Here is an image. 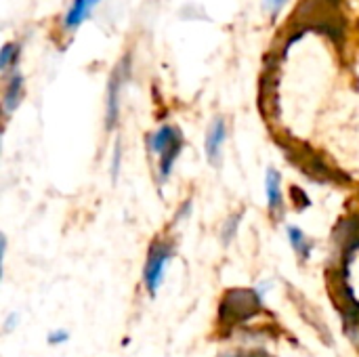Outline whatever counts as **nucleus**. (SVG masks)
Returning <instances> with one entry per match:
<instances>
[{"label": "nucleus", "mask_w": 359, "mask_h": 357, "mask_svg": "<svg viewBox=\"0 0 359 357\" xmlns=\"http://www.w3.org/2000/svg\"><path fill=\"white\" fill-rule=\"evenodd\" d=\"M263 2H265V6H271L273 11H280L286 0H263Z\"/></svg>", "instance_id": "15"}, {"label": "nucleus", "mask_w": 359, "mask_h": 357, "mask_svg": "<svg viewBox=\"0 0 359 357\" xmlns=\"http://www.w3.org/2000/svg\"><path fill=\"white\" fill-rule=\"evenodd\" d=\"M172 257V246L168 244H162V242H156L151 248H149V257H147V263H145V286L149 290V295L154 297L162 284V278H164V265L166 261H170Z\"/></svg>", "instance_id": "2"}, {"label": "nucleus", "mask_w": 359, "mask_h": 357, "mask_svg": "<svg viewBox=\"0 0 359 357\" xmlns=\"http://www.w3.org/2000/svg\"><path fill=\"white\" fill-rule=\"evenodd\" d=\"M223 143H225V122L221 118H217L206 137V154H208V160L212 166H219V162H221Z\"/></svg>", "instance_id": "3"}, {"label": "nucleus", "mask_w": 359, "mask_h": 357, "mask_svg": "<svg viewBox=\"0 0 359 357\" xmlns=\"http://www.w3.org/2000/svg\"><path fill=\"white\" fill-rule=\"evenodd\" d=\"M286 231H288L290 244H292V248L297 250V255H299L303 261H307V259H309V255H311L313 244H311V242L307 240V236H305L299 227H294V225H288V227H286Z\"/></svg>", "instance_id": "10"}, {"label": "nucleus", "mask_w": 359, "mask_h": 357, "mask_svg": "<svg viewBox=\"0 0 359 357\" xmlns=\"http://www.w3.org/2000/svg\"><path fill=\"white\" fill-rule=\"evenodd\" d=\"M181 147H183V139H181V135H179V137L160 154V177H162V179H166V177L170 175L172 164H175V160L179 158Z\"/></svg>", "instance_id": "9"}, {"label": "nucleus", "mask_w": 359, "mask_h": 357, "mask_svg": "<svg viewBox=\"0 0 359 357\" xmlns=\"http://www.w3.org/2000/svg\"><path fill=\"white\" fill-rule=\"evenodd\" d=\"M19 57V46L17 44H4L2 53H0V69L6 72L8 65H13Z\"/></svg>", "instance_id": "11"}, {"label": "nucleus", "mask_w": 359, "mask_h": 357, "mask_svg": "<svg viewBox=\"0 0 359 357\" xmlns=\"http://www.w3.org/2000/svg\"><path fill=\"white\" fill-rule=\"evenodd\" d=\"M69 339V335L65 330H57V332H50L48 335V343L50 345H59V343H65Z\"/></svg>", "instance_id": "14"}, {"label": "nucleus", "mask_w": 359, "mask_h": 357, "mask_svg": "<svg viewBox=\"0 0 359 357\" xmlns=\"http://www.w3.org/2000/svg\"><path fill=\"white\" fill-rule=\"evenodd\" d=\"M15 320H17V316H15V314H13V316H11V318H8V324H6V330H11V328H13V326H15Z\"/></svg>", "instance_id": "16"}, {"label": "nucleus", "mask_w": 359, "mask_h": 357, "mask_svg": "<svg viewBox=\"0 0 359 357\" xmlns=\"http://www.w3.org/2000/svg\"><path fill=\"white\" fill-rule=\"evenodd\" d=\"M120 158H122V154H120V143L116 145V151H114V162H111V179L116 181L118 179V170H120Z\"/></svg>", "instance_id": "13"}, {"label": "nucleus", "mask_w": 359, "mask_h": 357, "mask_svg": "<svg viewBox=\"0 0 359 357\" xmlns=\"http://www.w3.org/2000/svg\"><path fill=\"white\" fill-rule=\"evenodd\" d=\"M280 173L276 168L267 170L265 177V191H267V202H269V210H280L282 208V189H280Z\"/></svg>", "instance_id": "6"}, {"label": "nucleus", "mask_w": 359, "mask_h": 357, "mask_svg": "<svg viewBox=\"0 0 359 357\" xmlns=\"http://www.w3.org/2000/svg\"><path fill=\"white\" fill-rule=\"evenodd\" d=\"M181 133L175 128V126H162L158 133H154L151 137H149V149L154 151V154H162L177 137H179Z\"/></svg>", "instance_id": "8"}, {"label": "nucleus", "mask_w": 359, "mask_h": 357, "mask_svg": "<svg viewBox=\"0 0 359 357\" xmlns=\"http://www.w3.org/2000/svg\"><path fill=\"white\" fill-rule=\"evenodd\" d=\"M122 67L116 69L109 82V95H107V128H114L118 120V97H120V84H122Z\"/></svg>", "instance_id": "5"}, {"label": "nucleus", "mask_w": 359, "mask_h": 357, "mask_svg": "<svg viewBox=\"0 0 359 357\" xmlns=\"http://www.w3.org/2000/svg\"><path fill=\"white\" fill-rule=\"evenodd\" d=\"M261 311V295L257 290H229L219 307L223 324H242Z\"/></svg>", "instance_id": "1"}, {"label": "nucleus", "mask_w": 359, "mask_h": 357, "mask_svg": "<svg viewBox=\"0 0 359 357\" xmlns=\"http://www.w3.org/2000/svg\"><path fill=\"white\" fill-rule=\"evenodd\" d=\"M21 95H23V78H21V74H15V76H11V80L6 84V93H4V112L6 114H11L19 105Z\"/></svg>", "instance_id": "7"}, {"label": "nucleus", "mask_w": 359, "mask_h": 357, "mask_svg": "<svg viewBox=\"0 0 359 357\" xmlns=\"http://www.w3.org/2000/svg\"><path fill=\"white\" fill-rule=\"evenodd\" d=\"M240 219H242V215H236V217H231V219L225 223V227H223V242H225V244H229V242L233 240V236H236V231H238V225H240Z\"/></svg>", "instance_id": "12"}, {"label": "nucleus", "mask_w": 359, "mask_h": 357, "mask_svg": "<svg viewBox=\"0 0 359 357\" xmlns=\"http://www.w3.org/2000/svg\"><path fill=\"white\" fill-rule=\"evenodd\" d=\"M99 2H101V0H74L72 6H69V11L65 13L63 25H65L67 29H76V27L90 15V11H93Z\"/></svg>", "instance_id": "4"}]
</instances>
